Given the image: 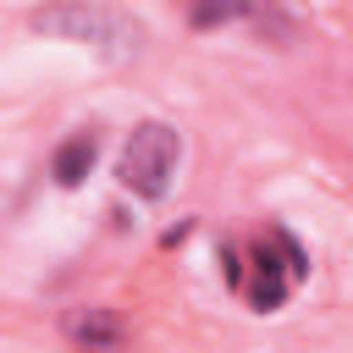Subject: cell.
<instances>
[{
  "label": "cell",
  "mask_w": 353,
  "mask_h": 353,
  "mask_svg": "<svg viewBox=\"0 0 353 353\" xmlns=\"http://www.w3.org/2000/svg\"><path fill=\"white\" fill-rule=\"evenodd\" d=\"M221 259V281L232 298H243L254 314H276L287 309V298L309 281V248L292 226L265 221L248 237H221L215 243Z\"/></svg>",
  "instance_id": "6da1fadb"
},
{
  "label": "cell",
  "mask_w": 353,
  "mask_h": 353,
  "mask_svg": "<svg viewBox=\"0 0 353 353\" xmlns=\"http://www.w3.org/2000/svg\"><path fill=\"white\" fill-rule=\"evenodd\" d=\"M28 28L39 39H55V44L99 55L105 66H132L149 50L143 17H132V11H121L110 0H44V6L28 11Z\"/></svg>",
  "instance_id": "7a4b0ae2"
},
{
  "label": "cell",
  "mask_w": 353,
  "mask_h": 353,
  "mask_svg": "<svg viewBox=\"0 0 353 353\" xmlns=\"http://www.w3.org/2000/svg\"><path fill=\"white\" fill-rule=\"evenodd\" d=\"M176 165H182V132L160 116H143L127 132L121 154H116V182H121V193H132L143 204H160L176 182Z\"/></svg>",
  "instance_id": "3957f363"
},
{
  "label": "cell",
  "mask_w": 353,
  "mask_h": 353,
  "mask_svg": "<svg viewBox=\"0 0 353 353\" xmlns=\"http://www.w3.org/2000/svg\"><path fill=\"white\" fill-rule=\"evenodd\" d=\"M61 336L72 353H121L132 342V325L116 303H72L61 309Z\"/></svg>",
  "instance_id": "277c9868"
},
{
  "label": "cell",
  "mask_w": 353,
  "mask_h": 353,
  "mask_svg": "<svg viewBox=\"0 0 353 353\" xmlns=\"http://www.w3.org/2000/svg\"><path fill=\"white\" fill-rule=\"evenodd\" d=\"M99 160V127H72L55 149H50V182L55 188H83L88 171Z\"/></svg>",
  "instance_id": "5b68a950"
},
{
  "label": "cell",
  "mask_w": 353,
  "mask_h": 353,
  "mask_svg": "<svg viewBox=\"0 0 353 353\" xmlns=\"http://www.w3.org/2000/svg\"><path fill=\"white\" fill-rule=\"evenodd\" d=\"M232 28H248L265 44H292L298 39V17L281 0H232Z\"/></svg>",
  "instance_id": "8992f818"
}]
</instances>
